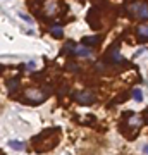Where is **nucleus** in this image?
I'll return each mask as SVG.
<instances>
[{
  "label": "nucleus",
  "mask_w": 148,
  "mask_h": 155,
  "mask_svg": "<svg viewBox=\"0 0 148 155\" xmlns=\"http://www.w3.org/2000/svg\"><path fill=\"white\" fill-rule=\"evenodd\" d=\"M76 102L83 103V105H90V103L95 102V95H93V93H90V92L78 93V95H76Z\"/></svg>",
  "instance_id": "obj_1"
},
{
  "label": "nucleus",
  "mask_w": 148,
  "mask_h": 155,
  "mask_svg": "<svg viewBox=\"0 0 148 155\" xmlns=\"http://www.w3.org/2000/svg\"><path fill=\"white\" fill-rule=\"evenodd\" d=\"M72 53L78 55V57H88L90 53H91V50H90L88 47H81V45H78V47L72 48Z\"/></svg>",
  "instance_id": "obj_2"
},
{
  "label": "nucleus",
  "mask_w": 148,
  "mask_h": 155,
  "mask_svg": "<svg viewBox=\"0 0 148 155\" xmlns=\"http://www.w3.org/2000/svg\"><path fill=\"white\" fill-rule=\"evenodd\" d=\"M50 33H52L53 36H57V38H62V33H64V31H62V26H60V24H52V26H50Z\"/></svg>",
  "instance_id": "obj_3"
},
{
  "label": "nucleus",
  "mask_w": 148,
  "mask_h": 155,
  "mask_svg": "<svg viewBox=\"0 0 148 155\" xmlns=\"http://www.w3.org/2000/svg\"><path fill=\"white\" fill-rule=\"evenodd\" d=\"M7 145H9L10 148H16V150H22V148H24V143H21V141H14V140H10Z\"/></svg>",
  "instance_id": "obj_4"
},
{
  "label": "nucleus",
  "mask_w": 148,
  "mask_h": 155,
  "mask_svg": "<svg viewBox=\"0 0 148 155\" xmlns=\"http://www.w3.org/2000/svg\"><path fill=\"white\" fill-rule=\"evenodd\" d=\"M133 98H134L136 102H141V100H143V95H141V90H139V88H134V90H133Z\"/></svg>",
  "instance_id": "obj_5"
},
{
  "label": "nucleus",
  "mask_w": 148,
  "mask_h": 155,
  "mask_svg": "<svg viewBox=\"0 0 148 155\" xmlns=\"http://www.w3.org/2000/svg\"><path fill=\"white\" fill-rule=\"evenodd\" d=\"M98 41H100V38H98V36H88L84 43H86V45H97Z\"/></svg>",
  "instance_id": "obj_6"
},
{
  "label": "nucleus",
  "mask_w": 148,
  "mask_h": 155,
  "mask_svg": "<svg viewBox=\"0 0 148 155\" xmlns=\"http://www.w3.org/2000/svg\"><path fill=\"white\" fill-rule=\"evenodd\" d=\"M138 33H139V36H148V24H145V26H139V28H138Z\"/></svg>",
  "instance_id": "obj_7"
},
{
  "label": "nucleus",
  "mask_w": 148,
  "mask_h": 155,
  "mask_svg": "<svg viewBox=\"0 0 148 155\" xmlns=\"http://www.w3.org/2000/svg\"><path fill=\"white\" fill-rule=\"evenodd\" d=\"M138 16H139V17H145V19H148V7H139Z\"/></svg>",
  "instance_id": "obj_8"
},
{
  "label": "nucleus",
  "mask_w": 148,
  "mask_h": 155,
  "mask_svg": "<svg viewBox=\"0 0 148 155\" xmlns=\"http://www.w3.org/2000/svg\"><path fill=\"white\" fill-rule=\"evenodd\" d=\"M112 61H114V62H124V57H122L119 52H116V53L112 55Z\"/></svg>",
  "instance_id": "obj_9"
},
{
  "label": "nucleus",
  "mask_w": 148,
  "mask_h": 155,
  "mask_svg": "<svg viewBox=\"0 0 148 155\" xmlns=\"http://www.w3.org/2000/svg\"><path fill=\"white\" fill-rule=\"evenodd\" d=\"M16 86H17V79H10L7 88H9V92H14V90H16Z\"/></svg>",
  "instance_id": "obj_10"
},
{
  "label": "nucleus",
  "mask_w": 148,
  "mask_h": 155,
  "mask_svg": "<svg viewBox=\"0 0 148 155\" xmlns=\"http://www.w3.org/2000/svg\"><path fill=\"white\" fill-rule=\"evenodd\" d=\"M19 17H21V19H24V21H28V22H33V19H31L30 16H24V14H19Z\"/></svg>",
  "instance_id": "obj_11"
},
{
  "label": "nucleus",
  "mask_w": 148,
  "mask_h": 155,
  "mask_svg": "<svg viewBox=\"0 0 148 155\" xmlns=\"http://www.w3.org/2000/svg\"><path fill=\"white\" fill-rule=\"evenodd\" d=\"M28 69H31V71L35 69V62H30V64H28Z\"/></svg>",
  "instance_id": "obj_12"
},
{
  "label": "nucleus",
  "mask_w": 148,
  "mask_h": 155,
  "mask_svg": "<svg viewBox=\"0 0 148 155\" xmlns=\"http://www.w3.org/2000/svg\"><path fill=\"white\" fill-rule=\"evenodd\" d=\"M143 152H145V154H148V145H145V146H143Z\"/></svg>",
  "instance_id": "obj_13"
}]
</instances>
